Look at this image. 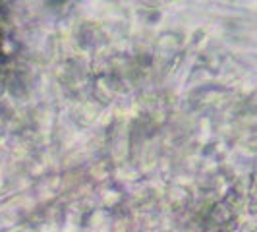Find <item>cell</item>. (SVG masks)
<instances>
[{"label": "cell", "instance_id": "6da1fadb", "mask_svg": "<svg viewBox=\"0 0 257 232\" xmlns=\"http://www.w3.org/2000/svg\"><path fill=\"white\" fill-rule=\"evenodd\" d=\"M2 45H4V31H2V22H0V56H2Z\"/></svg>", "mask_w": 257, "mask_h": 232}]
</instances>
